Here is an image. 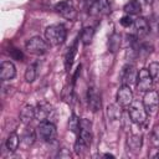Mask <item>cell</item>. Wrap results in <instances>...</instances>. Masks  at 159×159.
Returning a JSON list of instances; mask_svg holds the SVG:
<instances>
[{
  "instance_id": "obj_1",
  "label": "cell",
  "mask_w": 159,
  "mask_h": 159,
  "mask_svg": "<svg viewBox=\"0 0 159 159\" xmlns=\"http://www.w3.org/2000/svg\"><path fill=\"white\" fill-rule=\"evenodd\" d=\"M66 36H67V30L61 24L50 25L45 30L46 41L48 42V45H52V46L62 45L65 42V40H66Z\"/></svg>"
},
{
  "instance_id": "obj_2",
  "label": "cell",
  "mask_w": 159,
  "mask_h": 159,
  "mask_svg": "<svg viewBox=\"0 0 159 159\" xmlns=\"http://www.w3.org/2000/svg\"><path fill=\"white\" fill-rule=\"evenodd\" d=\"M128 114H129L130 120L135 124L145 123L147 117H148V112H147L143 102H140V101H133L130 103V106L128 107Z\"/></svg>"
},
{
  "instance_id": "obj_3",
  "label": "cell",
  "mask_w": 159,
  "mask_h": 159,
  "mask_svg": "<svg viewBox=\"0 0 159 159\" xmlns=\"http://www.w3.org/2000/svg\"><path fill=\"white\" fill-rule=\"evenodd\" d=\"M36 134L42 142L50 143L56 139L57 129H56V125L50 120H43V122H40V124L37 125Z\"/></svg>"
},
{
  "instance_id": "obj_4",
  "label": "cell",
  "mask_w": 159,
  "mask_h": 159,
  "mask_svg": "<svg viewBox=\"0 0 159 159\" xmlns=\"http://www.w3.org/2000/svg\"><path fill=\"white\" fill-rule=\"evenodd\" d=\"M25 48L27 50L29 53L31 55H36V56H41L43 53L47 52L48 50V42L45 41L42 37L40 36H34L31 37L26 45H25Z\"/></svg>"
},
{
  "instance_id": "obj_5",
  "label": "cell",
  "mask_w": 159,
  "mask_h": 159,
  "mask_svg": "<svg viewBox=\"0 0 159 159\" xmlns=\"http://www.w3.org/2000/svg\"><path fill=\"white\" fill-rule=\"evenodd\" d=\"M55 10L67 20H75L78 15L72 0H63L55 5Z\"/></svg>"
},
{
  "instance_id": "obj_6",
  "label": "cell",
  "mask_w": 159,
  "mask_h": 159,
  "mask_svg": "<svg viewBox=\"0 0 159 159\" xmlns=\"http://www.w3.org/2000/svg\"><path fill=\"white\" fill-rule=\"evenodd\" d=\"M143 104L148 114H155L159 108V93L154 89L147 91L143 97Z\"/></svg>"
},
{
  "instance_id": "obj_7",
  "label": "cell",
  "mask_w": 159,
  "mask_h": 159,
  "mask_svg": "<svg viewBox=\"0 0 159 159\" xmlns=\"http://www.w3.org/2000/svg\"><path fill=\"white\" fill-rule=\"evenodd\" d=\"M137 89L139 92H147L149 89H152L153 86V78L148 71V68H142L138 72V77H137Z\"/></svg>"
},
{
  "instance_id": "obj_8",
  "label": "cell",
  "mask_w": 159,
  "mask_h": 159,
  "mask_svg": "<svg viewBox=\"0 0 159 159\" xmlns=\"http://www.w3.org/2000/svg\"><path fill=\"white\" fill-rule=\"evenodd\" d=\"M133 102V92L129 86L122 84L117 91V103L122 108H128Z\"/></svg>"
},
{
  "instance_id": "obj_9",
  "label": "cell",
  "mask_w": 159,
  "mask_h": 159,
  "mask_svg": "<svg viewBox=\"0 0 159 159\" xmlns=\"http://www.w3.org/2000/svg\"><path fill=\"white\" fill-rule=\"evenodd\" d=\"M53 109L52 106L47 102H40L36 107H35V118L40 122L43 120H48V118L51 117Z\"/></svg>"
},
{
  "instance_id": "obj_10",
  "label": "cell",
  "mask_w": 159,
  "mask_h": 159,
  "mask_svg": "<svg viewBox=\"0 0 159 159\" xmlns=\"http://www.w3.org/2000/svg\"><path fill=\"white\" fill-rule=\"evenodd\" d=\"M122 83L123 84H127V86H130L132 83H135L137 82V77H138V72L135 70V67L133 65H125L122 70Z\"/></svg>"
},
{
  "instance_id": "obj_11",
  "label": "cell",
  "mask_w": 159,
  "mask_h": 159,
  "mask_svg": "<svg viewBox=\"0 0 159 159\" xmlns=\"http://www.w3.org/2000/svg\"><path fill=\"white\" fill-rule=\"evenodd\" d=\"M87 102H88V107L92 112H97L101 109V106H102V102H101V94L97 92L96 88L91 87L88 88V92H87Z\"/></svg>"
},
{
  "instance_id": "obj_12",
  "label": "cell",
  "mask_w": 159,
  "mask_h": 159,
  "mask_svg": "<svg viewBox=\"0 0 159 159\" xmlns=\"http://www.w3.org/2000/svg\"><path fill=\"white\" fill-rule=\"evenodd\" d=\"M15 75H16V68L12 62L10 61L1 62V66H0V80L1 81H9L14 78Z\"/></svg>"
},
{
  "instance_id": "obj_13",
  "label": "cell",
  "mask_w": 159,
  "mask_h": 159,
  "mask_svg": "<svg viewBox=\"0 0 159 159\" xmlns=\"http://www.w3.org/2000/svg\"><path fill=\"white\" fill-rule=\"evenodd\" d=\"M35 118V107L31 104H25L20 111V120L24 124H30Z\"/></svg>"
},
{
  "instance_id": "obj_14",
  "label": "cell",
  "mask_w": 159,
  "mask_h": 159,
  "mask_svg": "<svg viewBox=\"0 0 159 159\" xmlns=\"http://www.w3.org/2000/svg\"><path fill=\"white\" fill-rule=\"evenodd\" d=\"M134 29H135V34H137V37H144L148 31H149V24L148 21L144 19V17H137L134 20Z\"/></svg>"
},
{
  "instance_id": "obj_15",
  "label": "cell",
  "mask_w": 159,
  "mask_h": 159,
  "mask_svg": "<svg viewBox=\"0 0 159 159\" xmlns=\"http://www.w3.org/2000/svg\"><path fill=\"white\" fill-rule=\"evenodd\" d=\"M36 129H32L31 127L30 128H26L22 137H21V140H20V144L24 147V148H29L31 147L34 143H35V139H36Z\"/></svg>"
},
{
  "instance_id": "obj_16",
  "label": "cell",
  "mask_w": 159,
  "mask_h": 159,
  "mask_svg": "<svg viewBox=\"0 0 159 159\" xmlns=\"http://www.w3.org/2000/svg\"><path fill=\"white\" fill-rule=\"evenodd\" d=\"M5 145H6V149L10 152V153H15L20 145V138L17 135L16 132H11L7 138H6V142H5Z\"/></svg>"
},
{
  "instance_id": "obj_17",
  "label": "cell",
  "mask_w": 159,
  "mask_h": 159,
  "mask_svg": "<svg viewBox=\"0 0 159 159\" xmlns=\"http://www.w3.org/2000/svg\"><path fill=\"white\" fill-rule=\"evenodd\" d=\"M76 52H77V41H75L73 45L71 47H68V50L66 52V56H65V67H66V71H70L71 70L72 63H73V60H75V56H76Z\"/></svg>"
},
{
  "instance_id": "obj_18",
  "label": "cell",
  "mask_w": 159,
  "mask_h": 159,
  "mask_svg": "<svg viewBox=\"0 0 159 159\" xmlns=\"http://www.w3.org/2000/svg\"><path fill=\"white\" fill-rule=\"evenodd\" d=\"M142 143H143V139H142V135H139V134H130L127 139V144H128L129 149L133 152L140 150Z\"/></svg>"
},
{
  "instance_id": "obj_19",
  "label": "cell",
  "mask_w": 159,
  "mask_h": 159,
  "mask_svg": "<svg viewBox=\"0 0 159 159\" xmlns=\"http://www.w3.org/2000/svg\"><path fill=\"white\" fill-rule=\"evenodd\" d=\"M123 10L127 15H137L142 11V5L138 0H130L129 2H127L124 5Z\"/></svg>"
},
{
  "instance_id": "obj_20",
  "label": "cell",
  "mask_w": 159,
  "mask_h": 159,
  "mask_svg": "<svg viewBox=\"0 0 159 159\" xmlns=\"http://www.w3.org/2000/svg\"><path fill=\"white\" fill-rule=\"evenodd\" d=\"M93 36H94V30L93 27L91 26H87V27H83L82 31H81V41L83 45H89L93 40Z\"/></svg>"
},
{
  "instance_id": "obj_21",
  "label": "cell",
  "mask_w": 159,
  "mask_h": 159,
  "mask_svg": "<svg viewBox=\"0 0 159 159\" xmlns=\"http://www.w3.org/2000/svg\"><path fill=\"white\" fill-rule=\"evenodd\" d=\"M120 106L118 103H114V104H109L107 107V114H108V118L112 119V120H116V119H119L120 118Z\"/></svg>"
},
{
  "instance_id": "obj_22",
  "label": "cell",
  "mask_w": 159,
  "mask_h": 159,
  "mask_svg": "<svg viewBox=\"0 0 159 159\" xmlns=\"http://www.w3.org/2000/svg\"><path fill=\"white\" fill-rule=\"evenodd\" d=\"M108 47H109V51L116 53L119 47H120V35L119 34H112L111 37H109V41H108Z\"/></svg>"
},
{
  "instance_id": "obj_23",
  "label": "cell",
  "mask_w": 159,
  "mask_h": 159,
  "mask_svg": "<svg viewBox=\"0 0 159 159\" xmlns=\"http://www.w3.org/2000/svg\"><path fill=\"white\" fill-rule=\"evenodd\" d=\"M78 138L84 142L87 145H89L92 143V133H91V129H86V128H80V132H78Z\"/></svg>"
},
{
  "instance_id": "obj_24",
  "label": "cell",
  "mask_w": 159,
  "mask_h": 159,
  "mask_svg": "<svg viewBox=\"0 0 159 159\" xmlns=\"http://www.w3.org/2000/svg\"><path fill=\"white\" fill-rule=\"evenodd\" d=\"M148 71L153 78V82H159V62H152L148 67Z\"/></svg>"
},
{
  "instance_id": "obj_25",
  "label": "cell",
  "mask_w": 159,
  "mask_h": 159,
  "mask_svg": "<svg viewBox=\"0 0 159 159\" xmlns=\"http://www.w3.org/2000/svg\"><path fill=\"white\" fill-rule=\"evenodd\" d=\"M68 128L71 132L73 133H78L80 132V119L76 114H72L70 120H68Z\"/></svg>"
},
{
  "instance_id": "obj_26",
  "label": "cell",
  "mask_w": 159,
  "mask_h": 159,
  "mask_svg": "<svg viewBox=\"0 0 159 159\" xmlns=\"http://www.w3.org/2000/svg\"><path fill=\"white\" fill-rule=\"evenodd\" d=\"M35 78H36V68L34 66H29L25 71V80L26 82L31 83L35 81Z\"/></svg>"
},
{
  "instance_id": "obj_27",
  "label": "cell",
  "mask_w": 159,
  "mask_h": 159,
  "mask_svg": "<svg viewBox=\"0 0 159 159\" xmlns=\"http://www.w3.org/2000/svg\"><path fill=\"white\" fill-rule=\"evenodd\" d=\"M87 147H88V145H87L84 142H82V140L78 138V139H77V142L75 143V152H76V153L80 155V154H82V152H83L84 149H87Z\"/></svg>"
},
{
  "instance_id": "obj_28",
  "label": "cell",
  "mask_w": 159,
  "mask_h": 159,
  "mask_svg": "<svg viewBox=\"0 0 159 159\" xmlns=\"http://www.w3.org/2000/svg\"><path fill=\"white\" fill-rule=\"evenodd\" d=\"M119 22H120L122 26H124V27H129V26H132V25L134 24V20L130 17V15H124V16L119 20Z\"/></svg>"
},
{
  "instance_id": "obj_29",
  "label": "cell",
  "mask_w": 159,
  "mask_h": 159,
  "mask_svg": "<svg viewBox=\"0 0 159 159\" xmlns=\"http://www.w3.org/2000/svg\"><path fill=\"white\" fill-rule=\"evenodd\" d=\"M10 56L14 58V60H17V61H22L24 60V53L19 48H12L10 51Z\"/></svg>"
},
{
  "instance_id": "obj_30",
  "label": "cell",
  "mask_w": 159,
  "mask_h": 159,
  "mask_svg": "<svg viewBox=\"0 0 159 159\" xmlns=\"http://www.w3.org/2000/svg\"><path fill=\"white\" fill-rule=\"evenodd\" d=\"M152 142L154 145H159V125H155L152 130Z\"/></svg>"
},
{
  "instance_id": "obj_31",
  "label": "cell",
  "mask_w": 159,
  "mask_h": 159,
  "mask_svg": "<svg viewBox=\"0 0 159 159\" xmlns=\"http://www.w3.org/2000/svg\"><path fill=\"white\" fill-rule=\"evenodd\" d=\"M98 0H87V4H88V6H91V5H93L94 2H97Z\"/></svg>"
},
{
  "instance_id": "obj_32",
  "label": "cell",
  "mask_w": 159,
  "mask_h": 159,
  "mask_svg": "<svg viewBox=\"0 0 159 159\" xmlns=\"http://www.w3.org/2000/svg\"><path fill=\"white\" fill-rule=\"evenodd\" d=\"M154 158H159V153H158V154H155V155H154Z\"/></svg>"
}]
</instances>
